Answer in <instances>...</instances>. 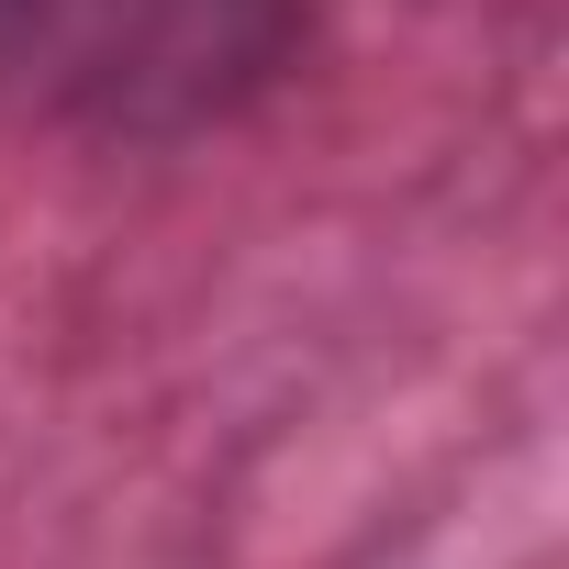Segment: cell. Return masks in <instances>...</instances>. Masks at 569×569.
<instances>
[{"label": "cell", "instance_id": "1", "mask_svg": "<svg viewBox=\"0 0 569 569\" xmlns=\"http://www.w3.org/2000/svg\"><path fill=\"white\" fill-rule=\"evenodd\" d=\"M302 46L313 0H0V101L101 146H190L257 112Z\"/></svg>", "mask_w": 569, "mask_h": 569}]
</instances>
